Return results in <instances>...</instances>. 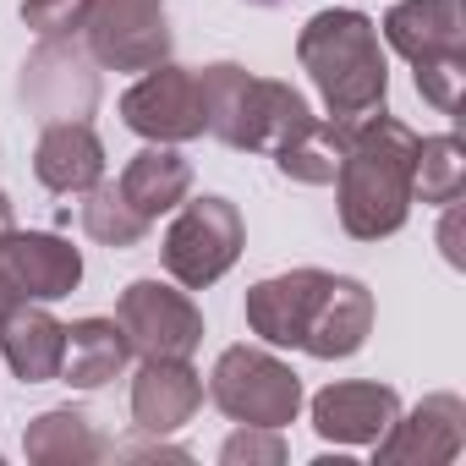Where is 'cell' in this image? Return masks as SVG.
<instances>
[{
	"label": "cell",
	"instance_id": "6da1fadb",
	"mask_svg": "<svg viewBox=\"0 0 466 466\" xmlns=\"http://www.w3.org/2000/svg\"><path fill=\"white\" fill-rule=\"evenodd\" d=\"M411 159H417V132L384 110H368L346 121V154L335 170L340 187V225L357 242H384L411 214Z\"/></svg>",
	"mask_w": 466,
	"mask_h": 466
},
{
	"label": "cell",
	"instance_id": "7a4b0ae2",
	"mask_svg": "<svg viewBox=\"0 0 466 466\" xmlns=\"http://www.w3.org/2000/svg\"><path fill=\"white\" fill-rule=\"evenodd\" d=\"M297 61L313 77V88L335 121H357L368 110H384L390 66H384V45H379L373 17L346 12V6L319 12L297 34Z\"/></svg>",
	"mask_w": 466,
	"mask_h": 466
},
{
	"label": "cell",
	"instance_id": "3957f363",
	"mask_svg": "<svg viewBox=\"0 0 466 466\" xmlns=\"http://www.w3.org/2000/svg\"><path fill=\"white\" fill-rule=\"evenodd\" d=\"M198 88H203L208 132H214L225 148H242V154H275V148H286V143L313 121L308 99H302L291 83L253 77V72H242L237 61L203 66V72H198Z\"/></svg>",
	"mask_w": 466,
	"mask_h": 466
},
{
	"label": "cell",
	"instance_id": "277c9868",
	"mask_svg": "<svg viewBox=\"0 0 466 466\" xmlns=\"http://www.w3.org/2000/svg\"><path fill=\"white\" fill-rule=\"evenodd\" d=\"M384 39L417 66V94L455 116L466 77V0H400L384 17Z\"/></svg>",
	"mask_w": 466,
	"mask_h": 466
},
{
	"label": "cell",
	"instance_id": "5b68a950",
	"mask_svg": "<svg viewBox=\"0 0 466 466\" xmlns=\"http://www.w3.org/2000/svg\"><path fill=\"white\" fill-rule=\"evenodd\" d=\"M208 400L230 417V422H248V428H286L302 411V379L258 351V346H225L214 373H208Z\"/></svg>",
	"mask_w": 466,
	"mask_h": 466
},
{
	"label": "cell",
	"instance_id": "8992f818",
	"mask_svg": "<svg viewBox=\"0 0 466 466\" xmlns=\"http://www.w3.org/2000/svg\"><path fill=\"white\" fill-rule=\"evenodd\" d=\"M242 242H248V225H242L237 203L230 198H192L170 219L165 242H159V258H165V275L176 286L208 291L230 264L242 258Z\"/></svg>",
	"mask_w": 466,
	"mask_h": 466
},
{
	"label": "cell",
	"instance_id": "52a82bcc",
	"mask_svg": "<svg viewBox=\"0 0 466 466\" xmlns=\"http://www.w3.org/2000/svg\"><path fill=\"white\" fill-rule=\"evenodd\" d=\"M88 56L110 72H148L170 56L165 0H88Z\"/></svg>",
	"mask_w": 466,
	"mask_h": 466
},
{
	"label": "cell",
	"instance_id": "ba28073f",
	"mask_svg": "<svg viewBox=\"0 0 466 466\" xmlns=\"http://www.w3.org/2000/svg\"><path fill=\"white\" fill-rule=\"evenodd\" d=\"M121 121L148 137V143H192L208 132V116H203V88H198V72L187 66H148L127 94H121Z\"/></svg>",
	"mask_w": 466,
	"mask_h": 466
},
{
	"label": "cell",
	"instance_id": "9c48e42d",
	"mask_svg": "<svg viewBox=\"0 0 466 466\" xmlns=\"http://www.w3.org/2000/svg\"><path fill=\"white\" fill-rule=\"evenodd\" d=\"M116 324L127 329L137 357H192L203 346V313L187 291L159 280H132L116 302Z\"/></svg>",
	"mask_w": 466,
	"mask_h": 466
},
{
	"label": "cell",
	"instance_id": "30bf717a",
	"mask_svg": "<svg viewBox=\"0 0 466 466\" xmlns=\"http://www.w3.org/2000/svg\"><path fill=\"white\" fill-rule=\"evenodd\" d=\"M23 99L39 110L45 127L50 121H88L99 105V72L77 45L45 39L23 66Z\"/></svg>",
	"mask_w": 466,
	"mask_h": 466
},
{
	"label": "cell",
	"instance_id": "8fae6325",
	"mask_svg": "<svg viewBox=\"0 0 466 466\" xmlns=\"http://www.w3.org/2000/svg\"><path fill=\"white\" fill-rule=\"evenodd\" d=\"M0 280L17 302H61L83 280V253L50 230H6L0 237Z\"/></svg>",
	"mask_w": 466,
	"mask_h": 466
},
{
	"label": "cell",
	"instance_id": "7c38bea8",
	"mask_svg": "<svg viewBox=\"0 0 466 466\" xmlns=\"http://www.w3.org/2000/svg\"><path fill=\"white\" fill-rule=\"evenodd\" d=\"M329 286H335V275H324V269H291V275L258 280L248 291V329L264 346H297L302 351Z\"/></svg>",
	"mask_w": 466,
	"mask_h": 466
},
{
	"label": "cell",
	"instance_id": "4fadbf2b",
	"mask_svg": "<svg viewBox=\"0 0 466 466\" xmlns=\"http://www.w3.org/2000/svg\"><path fill=\"white\" fill-rule=\"evenodd\" d=\"M384 466H444L466 450V406L461 395H428L411 417H395L373 444Z\"/></svg>",
	"mask_w": 466,
	"mask_h": 466
},
{
	"label": "cell",
	"instance_id": "5bb4252c",
	"mask_svg": "<svg viewBox=\"0 0 466 466\" xmlns=\"http://www.w3.org/2000/svg\"><path fill=\"white\" fill-rule=\"evenodd\" d=\"M400 417V395L373 379H346L313 395V428L329 444H379Z\"/></svg>",
	"mask_w": 466,
	"mask_h": 466
},
{
	"label": "cell",
	"instance_id": "9a60e30c",
	"mask_svg": "<svg viewBox=\"0 0 466 466\" xmlns=\"http://www.w3.org/2000/svg\"><path fill=\"white\" fill-rule=\"evenodd\" d=\"M203 406V379L187 368V357H143L137 379H132V422L143 433H176L192 422V411Z\"/></svg>",
	"mask_w": 466,
	"mask_h": 466
},
{
	"label": "cell",
	"instance_id": "2e32d148",
	"mask_svg": "<svg viewBox=\"0 0 466 466\" xmlns=\"http://www.w3.org/2000/svg\"><path fill=\"white\" fill-rule=\"evenodd\" d=\"M34 176L50 192H88L105 181V143L88 121H50L34 148Z\"/></svg>",
	"mask_w": 466,
	"mask_h": 466
},
{
	"label": "cell",
	"instance_id": "e0dca14e",
	"mask_svg": "<svg viewBox=\"0 0 466 466\" xmlns=\"http://www.w3.org/2000/svg\"><path fill=\"white\" fill-rule=\"evenodd\" d=\"M368 335H373V291L362 280L335 275V286H329V297H324L302 351L319 357V362H340V357H357L368 346Z\"/></svg>",
	"mask_w": 466,
	"mask_h": 466
},
{
	"label": "cell",
	"instance_id": "ac0fdd59",
	"mask_svg": "<svg viewBox=\"0 0 466 466\" xmlns=\"http://www.w3.org/2000/svg\"><path fill=\"white\" fill-rule=\"evenodd\" d=\"M0 351H6V362L23 384H50V379H61L66 324L50 319L39 302H17L12 319L0 324Z\"/></svg>",
	"mask_w": 466,
	"mask_h": 466
},
{
	"label": "cell",
	"instance_id": "d6986e66",
	"mask_svg": "<svg viewBox=\"0 0 466 466\" xmlns=\"http://www.w3.org/2000/svg\"><path fill=\"white\" fill-rule=\"evenodd\" d=\"M132 362V340L116 319H77L66 324V357H61V384L72 390H99L110 379H121V368Z\"/></svg>",
	"mask_w": 466,
	"mask_h": 466
},
{
	"label": "cell",
	"instance_id": "ffe728a7",
	"mask_svg": "<svg viewBox=\"0 0 466 466\" xmlns=\"http://www.w3.org/2000/svg\"><path fill=\"white\" fill-rule=\"evenodd\" d=\"M116 187H121V198H127L143 219H159V214H170V208L187 203V192H192V165H187L170 143H154V148L132 154V165L121 170Z\"/></svg>",
	"mask_w": 466,
	"mask_h": 466
},
{
	"label": "cell",
	"instance_id": "44dd1931",
	"mask_svg": "<svg viewBox=\"0 0 466 466\" xmlns=\"http://www.w3.org/2000/svg\"><path fill=\"white\" fill-rule=\"evenodd\" d=\"M23 450L39 466H83V461H105L110 455V444L94 433V422L83 411H72V406H56V411L34 417L28 433H23Z\"/></svg>",
	"mask_w": 466,
	"mask_h": 466
},
{
	"label": "cell",
	"instance_id": "7402d4cb",
	"mask_svg": "<svg viewBox=\"0 0 466 466\" xmlns=\"http://www.w3.org/2000/svg\"><path fill=\"white\" fill-rule=\"evenodd\" d=\"M340 154H346V121H308L286 148H275V165L280 176L302 181V187H329L335 170H340Z\"/></svg>",
	"mask_w": 466,
	"mask_h": 466
},
{
	"label": "cell",
	"instance_id": "603a6c76",
	"mask_svg": "<svg viewBox=\"0 0 466 466\" xmlns=\"http://www.w3.org/2000/svg\"><path fill=\"white\" fill-rule=\"evenodd\" d=\"M466 192V148L455 132L444 137H417V159H411V198L422 203H461Z\"/></svg>",
	"mask_w": 466,
	"mask_h": 466
},
{
	"label": "cell",
	"instance_id": "cb8c5ba5",
	"mask_svg": "<svg viewBox=\"0 0 466 466\" xmlns=\"http://www.w3.org/2000/svg\"><path fill=\"white\" fill-rule=\"evenodd\" d=\"M88 203H83V230L99 242V248H137L143 237H148V225L154 219H143L127 198H121V187L116 181H94L88 192H83Z\"/></svg>",
	"mask_w": 466,
	"mask_h": 466
},
{
	"label": "cell",
	"instance_id": "d4e9b609",
	"mask_svg": "<svg viewBox=\"0 0 466 466\" xmlns=\"http://www.w3.org/2000/svg\"><path fill=\"white\" fill-rule=\"evenodd\" d=\"M219 461L225 466H280L286 461V439L280 428H237L225 444H219Z\"/></svg>",
	"mask_w": 466,
	"mask_h": 466
},
{
	"label": "cell",
	"instance_id": "484cf974",
	"mask_svg": "<svg viewBox=\"0 0 466 466\" xmlns=\"http://www.w3.org/2000/svg\"><path fill=\"white\" fill-rule=\"evenodd\" d=\"M23 23L39 39H72L88 23V0H23Z\"/></svg>",
	"mask_w": 466,
	"mask_h": 466
},
{
	"label": "cell",
	"instance_id": "4316f807",
	"mask_svg": "<svg viewBox=\"0 0 466 466\" xmlns=\"http://www.w3.org/2000/svg\"><path fill=\"white\" fill-rule=\"evenodd\" d=\"M439 242H444V258L461 269V208L450 203V219H444V230H439Z\"/></svg>",
	"mask_w": 466,
	"mask_h": 466
},
{
	"label": "cell",
	"instance_id": "83f0119b",
	"mask_svg": "<svg viewBox=\"0 0 466 466\" xmlns=\"http://www.w3.org/2000/svg\"><path fill=\"white\" fill-rule=\"evenodd\" d=\"M12 225H17V214H12V198H6V192H0V237H6V230H12Z\"/></svg>",
	"mask_w": 466,
	"mask_h": 466
},
{
	"label": "cell",
	"instance_id": "f1b7e54d",
	"mask_svg": "<svg viewBox=\"0 0 466 466\" xmlns=\"http://www.w3.org/2000/svg\"><path fill=\"white\" fill-rule=\"evenodd\" d=\"M12 308H17V297L6 291V280H0V324H6V319H12Z\"/></svg>",
	"mask_w": 466,
	"mask_h": 466
},
{
	"label": "cell",
	"instance_id": "f546056e",
	"mask_svg": "<svg viewBox=\"0 0 466 466\" xmlns=\"http://www.w3.org/2000/svg\"><path fill=\"white\" fill-rule=\"evenodd\" d=\"M248 6H264L269 12V6H286V0H248Z\"/></svg>",
	"mask_w": 466,
	"mask_h": 466
}]
</instances>
